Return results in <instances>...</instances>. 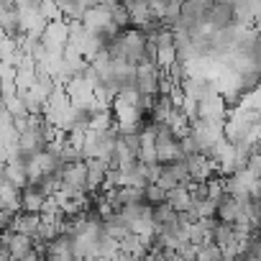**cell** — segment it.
I'll use <instances>...</instances> for the list:
<instances>
[{"label":"cell","instance_id":"obj_1","mask_svg":"<svg viewBox=\"0 0 261 261\" xmlns=\"http://www.w3.org/2000/svg\"><path fill=\"white\" fill-rule=\"evenodd\" d=\"M67 34H69L67 18L46 21V26H44L41 34H39V41L46 46V51H51V54H62V51H64V44H67Z\"/></svg>","mask_w":261,"mask_h":261},{"label":"cell","instance_id":"obj_2","mask_svg":"<svg viewBox=\"0 0 261 261\" xmlns=\"http://www.w3.org/2000/svg\"><path fill=\"white\" fill-rule=\"evenodd\" d=\"M159 80H162V69L154 62L141 59L136 64V72H134V87H136V92L156 95L159 92Z\"/></svg>","mask_w":261,"mask_h":261},{"label":"cell","instance_id":"obj_3","mask_svg":"<svg viewBox=\"0 0 261 261\" xmlns=\"http://www.w3.org/2000/svg\"><path fill=\"white\" fill-rule=\"evenodd\" d=\"M197 115H200V118H207V120H218V123H223L225 115H228V108H225L223 92H220V90H210L207 95H202V97L197 100Z\"/></svg>","mask_w":261,"mask_h":261},{"label":"cell","instance_id":"obj_4","mask_svg":"<svg viewBox=\"0 0 261 261\" xmlns=\"http://www.w3.org/2000/svg\"><path fill=\"white\" fill-rule=\"evenodd\" d=\"M185 167H187V177L195 179V182H205L207 177H213L218 169H215V162L202 154V151H195V154H187L185 156Z\"/></svg>","mask_w":261,"mask_h":261},{"label":"cell","instance_id":"obj_5","mask_svg":"<svg viewBox=\"0 0 261 261\" xmlns=\"http://www.w3.org/2000/svg\"><path fill=\"white\" fill-rule=\"evenodd\" d=\"M205 21H207V26H210L213 31L236 26V13H233V6L220 3V0H210V8H207V13H205Z\"/></svg>","mask_w":261,"mask_h":261},{"label":"cell","instance_id":"obj_6","mask_svg":"<svg viewBox=\"0 0 261 261\" xmlns=\"http://www.w3.org/2000/svg\"><path fill=\"white\" fill-rule=\"evenodd\" d=\"M87 164V179H85V192L92 195V192H100L102 182H105V172H108V162L100 159V156H87L85 159Z\"/></svg>","mask_w":261,"mask_h":261},{"label":"cell","instance_id":"obj_7","mask_svg":"<svg viewBox=\"0 0 261 261\" xmlns=\"http://www.w3.org/2000/svg\"><path fill=\"white\" fill-rule=\"evenodd\" d=\"M0 29H3V34L8 39H16V41L23 36V21H21V13L16 6L0 8Z\"/></svg>","mask_w":261,"mask_h":261},{"label":"cell","instance_id":"obj_8","mask_svg":"<svg viewBox=\"0 0 261 261\" xmlns=\"http://www.w3.org/2000/svg\"><path fill=\"white\" fill-rule=\"evenodd\" d=\"M174 220H177V210L167 200H162L159 205H151V225H154V230H162V228L172 225Z\"/></svg>","mask_w":261,"mask_h":261},{"label":"cell","instance_id":"obj_9","mask_svg":"<svg viewBox=\"0 0 261 261\" xmlns=\"http://www.w3.org/2000/svg\"><path fill=\"white\" fill-rule=\"evenodd\" d=\"M0 210H6L11 215H16L21 210V190L18 187H13L8 182L0 185Z\"/></svg>","mask_w":261,"mask_h":261},{"label":"cell","instance_id":"obj_10","mask_svg":"<svg viewBox=\"0 0 261 261\" xmlns=\"http://www.w3.org/2000/svg\"><path fill=\"white\" fill-rule=\"evenodd\" d=\"M44 195L31 185V182H26L23 187H21V210H31V213H39L41 210V205H44Z\"/></svg>","mask_w":261,"mask_h":261},{"label":"cell","instance_id":"obj_11","mask_svg":"<svg viewBox=\"0 0 261 261\" xmlns=\"http://www.w3.org/2000/svg\"><path fill=\"white\" fill-rule=\"evenodd\" d=\"M174 210H187L190 207V202H192V197H190V190L185 187V185H174L172 190H167V197H164Z\"/></svg>","mask_w":261,"mask_h":261},{"label":"cell","instance_id":"obj_12","mask_svg":"<svg viewBox=\"0 0 261 261\" xmlns=\"http://www.w3.org/2000/svg\"><path fill=\"white\" fill-rule=\"evenodd\" d=\"M195 258H200V261H223V248L215 241L205 238L202 243L195 246Z\"/></svg>","mask_w":261,"mask_h":261},{"label":"cell","instance_id":"obj_13","mask_svg":"<svg viewBox=\"0 0 261 261\" xmlns=\"http://www.w3.org/2000/svg\"><path fill=\"white\" fill-rule=\"evenodd\" d=\"M164 197H167V192H164L156 182H146V185H141V200H144L146 205H159Z\"/></svg>","mask_w":261,"mask_h":261},{"label":"cell","instance_id":"obj_14","mask_svg":"<svg viewBox=\"0 0 261 261\" xmlns=\"http://www.w3.org/2000/svg\"><path fill=\"white\" fill-rule=\"evenodd\" d=\"M243 169H246V172H248L251 177H261V154H258V151L248 154V159H246Z\"/></svg>","mask_w":261,"mask_h":261},{"label":"cell","instance_id":"obj_15","mask_svg":"<svg viewBox=\"0 0 261 261\" xmlns=\"http://www.w3.org/2000/svg\"><path fill=\"white\" fill-rule=\"evenodd\" d=\"M0 258H8V251H6V241L0 236Z\"/></svg>","mask_w":261,"mask_h":261},{"label":"cell","instance_id":"obj_16","mask_svg":"<svg viewBox=\"0 0 261 261\" xmlns=\"http://www.w3.org/2000/svg\"><path fill=\"white\" fill-rule=\"evenodd\" d=\"M11 6H16V0H0V8H11Z\"/></svg>","mask_w":261,"mask_h":261}]
</instances>
